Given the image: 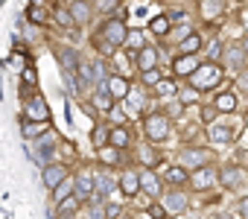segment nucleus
I'll list each match as a JSON object with an SVG mask.
<instances>
[{"label": "nucleus", "mask_w": 248, "mask_h": 219, "mask_svg": "<svg viewBox=\"0 0 248 219\" xmlns=\"http://www.w3.org/2000/svg\"><path fill=\"white\" fill-rule=\"evenodd\" d=\"M126 35H129V27L123 24V18H108L96 32V50L102 56H111L114 50L126 44Z\"/></svg>", "instance_id": "nucleus-1"}, {"label": "nucleus", "mask_w": 248, "mask_h": 219, "mask_svg": "<svg viewBox=\"0 0 248 219\" xmlns=\"http://www.w3.org/2000/svg\"><path fill=\"white\" fill-rule=\"evenodd\" d=\"M222 79H225V67H222L219 62H202V64L196 67V73L190 76V88H193L196 94L213 91V88L222 85Z\"/></svg>", "instance_id": "nucleus-2"}, {"label": "nucleus", "mask_w": 248, "mask_h": 219, "mask_svg": "<svg viewBox=\"0 0 248 219\" xmlns=\"http://www.w3.org/2000/svg\"><path fill=\"white\" fill-rule=\"evenodd\" d=\"M143 135H146V143H164L170 135H172V120L164 114V111H152L143 117Z\"/></svg>", "instance_id": "nucleus-3"}, {"label": "nucleus", "mask_w": 248, "mask_h": 219, "mask_svg": "<svg viewBox=\"0 0 248 219\" xmlns=\"http://www.w3.org/2000/svg\"><path fill=\"white\" fill-rule=\"evenodd\" d=\"M210 161H213V152L207 146H184L178 152V167L187 170V172H196L202 167H210Z\"/></svg>", "instance_id": "nucleus-4"}, {"label": "nucleus", "mask_w": 248, "mask_h": 219, "mask_svg": "<svg viewBox=\"0 0 248 219\" xmlns=\"http://www.w3.org/2000/svg\"><path fill=\"white\" fill-rule=\"evenodd\" d=\"M161 207L167 210L170 219L187 213V210H190V196H187V190H184V187H181V190H175V187L164 190V193H161Z\"/></svg>", "instance_id": "nucleus-5"}, {"label": "nucleus", "mask_w": 248, "mask_h": 219, "mask_svg": "<svg viewBox=\"0 0 248 219\" xmlns=\"http://www.w3.org/2000/svg\"><path fill=\"white\" fill-rule=\"evenodd\" d=\"M24 120L27 123H50V105H47V99L41 96V94H32V96H27V102H24Z\"/></svg>", "instance_id": "nucleus-6"}, {"label": "nucleus", "mask_w": 248, "mask_h": 219, "mask_svg": "<svg viewBox=\"0 0 248 219\" xmlns=\"http://www.w3.org/2000/svg\"><path fill=\"white\" fill-rule=\"evenodd\" d=\"M93 187H96V175H93L91 170L73 175V199H76L79 204H88V202L93 199Z\"/></svg>", "instance_id": "nucleus-7"}, {"label": "nucleus", "mask_w": 248, "mask_h": 219, "mask_svg": "<svg viewBox=\"0 0 248 219\" xmlns=\"http://www.w3.org/2000/svg\"><path fill=\"white\" fill-rule=\"evenodd\" d=\"M216 181L222 187H228V190H239L245 184V170L239 164H225V167L216 170Z\"/></svg>", "instance_id": "nucleus-8"}, {"label": "nucleus", "mask_w": 248, "mask_h": 219, "mask_svg": "<svg viewBox=\"0 0 248 219\" xmlns=\"http://www.w3.org/2000/svg\"><path fill=\"white\" fill-rule=\"evenodd\" d=\"M190 190H196V193H204V190H210L213 184H219L216 181V167L210 164V167H202V170H196V172H190Z\"/></svg>", "instance_id": "nucleus-9"}, {"label": "nucleus", "mask_w": 248, "mask_h": 219, "mask_svg": "<svg viewBox=\"0 0 248 219\" xmlns=\"http://www.w3.org/2000/svg\"><path fill=\"white\" fill-rule=\"evenodd\" d=\"M135 155H138V164H140V170H155V167L164 161V158H161V149H158L155 143H138Z\"/></svg>", "instance_id": "nucleus-10"}, {"label": "nucleus", "mask_w": 248, "mask_h": 219, "mask_svg": "<svg viewBox=\"0 0 248 219\" xmlns=\"http://www.w3.org/2000/svg\"><path fill=\"white\" fill-rule=\"evenodd\" d=\"M67 15H70L73 27H85V24H91V18H93V6L88 3V0H70Z\"/></svg>", "instance_id": "nucleus-11"}, {"label": "nucleus", "mask_w": 248, "mask_h": 219, "mask_svg": "<svg viewBox=\"0 0 248 219\" xmlns=\"http://www.w3.org/2000/svg\"><path fill=\"white\" fill-rule=\"evenodd\" d=\"M245 53H242V47H239V41H233V44H222V59H219V64H231L233 70H245Z\"/></svg>", "instance_id": "nucleus-12"}, {"label": "nucleus", "mask_w": 248, "mask_h": 219, "mask_svg": "<svg viewBox=\"0 0 248 219\" xmlns=\"http://www.w3.org/2000/svg\"><path fill=\"white\" fill-rule=\"evenodd\" d=\"M67 175H70V170H67L64 164H47V167L41 170V181H44V187H47L50 193H53V190L67 178Z\"/></svg>", "instance_id": "nucleus-13"}, {"label": "nucleus", "mask_w": 248, "mask_h": 219, "mask_svg": "<svg viewBox=\"0 0 248 219\" xmlns=\"http://www.w3.org/2000/svg\"><path fill=\"white\" fill-rule=\"evenodd\" d=\"M138 181H140V193H146L149 199H158L164 193V181L155 175V170H140L138 172Z\"/></svg>", "instance_id": "nucleus-14"}, {"label": "nucleus", "mask_w": 248, "mask_h": 219, "mask_svg": "<svg viewBox=\"0 0 248 219\" xmlns=\"http://www.w3.org/2000/svg\"><path fill=\"white\" fill-rule=\"evenodd\" d=\"M102 88L108 91V96H111L114 102H123L132 85H129V79H126V76H117V73H111V76L105 79V85H102Z\"/></svg>", "instance_id": "nucleus-15"}, {"label": "nucleus", "mask_w": 248, "mask_h": 219, "mask_svg": "<svg viewBox=\"0 0 248 219\" xmlns=\"http://www.w3.org/2000/svg\"><path fill=\"white\" fill-rule=\"evenodd\" d=\"M233 129H231V123H210L207 126V141L210 143H216V146H228V143H233Z\"/></svg>", "instance_id": "nucleus-16"}, {"label": "nucleus", "mask_w": 248, "mask_h": 219, "mask_svg": "<svg viewBox=\"0 0 248 219\" xmlns=\"http://www.w3.org/2000/svg\"><path fill=\"white\" fill-rule=\"evenodd\" d=\"M108 146H114V149H120V152L132 149V146H135L132 132H129L126 126H111V129H108Z\"/></svg>", "instance_id": "nucleus-17"}, {"label": "nucleus", "mask_w": 248, "mask_h": 219, "mask_svg": "<svg viewBox=\"0 0 248 219\" xmlns=\"http://www.w3.org/2000/svg\"><path fill=\"white\" fill-rule=\"evenodd\" d=\"M132 62H135V67H138L140 73H146V70H155V67H161V64H158L161 59H158V50H155V47H143L140 53H135V56H132Z\"/></svg>", "instance_id": "nucleus-18"}, {"label": "nucleus", "mask_w": 248, "mask_h": 219, "mask_svg": "<svg viewBox=\"0 0 248 219\" xmlns=\"http://www.w3.org/2000/svg\"><path fill=\"white\" fill-rule=\"evenodd\" d=\"M117 187H120V193H123V196H129V199H135V196L140 193V181H138V172H135V170H126V172L120 175Z\"/></svg>", "instance_id": "nucleus-19"}, {"label": "nucleus", "mask_w": 248, "mask_h": 219, "mask_svg": "<svg viewBox=\"0 0 248 219\" xmlns=\"http://www.w3.org/2000/svg\"><path fill=\"white\" fill-rule=\"evenodd\" d=\"M236 105H239V99H236L233 91H219L216 99H213V108H216V111H222V114H233Z\"/></svg>", "instance_id": "nucleus-20"}, {"label": "nucleus", "mask_w": 248, "mask_h": 219, "mask_svg": "<svg viewBox=\"0 0 248 219\" xmlns=\"http://www.w3.org/2000/svg\"><path fill=\"white\" fill-rule=\"evenodd\" d=\"M199 64H202V62H199L196 56H175V62H172V73H175V76H187V79H190V76L196 73V67H199Z\"/></svg>", "instance_id": "nucleus-21"}, {"label": "nucleus", "mask_w": 248, "mask_h": 219, "mask_svg": "<svg viewBox=\"0 0 248 219\" xmlns=\"http://www.w3.org/2000/svg\"><path fill=\"white\" fill-rule=\"evenodd\" d=\"M164 184H170V187H175V190H181V187H187V181H190V172L187 170H181L178 164L175 167H170L167 172H164V178H161Z\"/></svg>", "instance_id": "nucleus-22"}, {"label": "nucleus", "mask_w": 248, "mask_h": 219, "mask_svg": "<svg viewBox=\"0 0 248 219\" xmlns=\"http://www.w3.org/2000/svg\"><path fill=\"white\" fill-rule=\"evenodd\" d=\"M202 35L199 32H187L184 38H181V44H178V56H196L199 50H202Z\"/></svg>", "instance_id": "nucleus-23"}, {"label": "nucleus", "mask_w": 248, "mask_h": 219, "mask_svg": "<svg viewBox=\"0 0 248 219\" xmlns=\"http://www.w3.org/2000/svg\"><path fill=\"white\" fill-rule=\"evenodd\" d=\"M126 102L132 105V111H135V114L146 117V94H143V88H129Z\"/></svg>", "instance_id": "nucleus-24"}, {"label": "nucleus", "mask_w": 248, "mask_h": 219, "mask_svg": "<svg viewBox=\"0 0 248 219\" xmlns=\"http://www.w3.org/2000/svg\"><path fill=\"white\" fill-rule=\"evenodd\" d=\"M56 56H59L62 67H64L67 73H73V70H76V64L82 62V59L76 56V50H70V47H56Z\"/></svg>", "instance_id": "nucleus-25"}, {"label": "nucleus", "mask_w": 248, "mask_h": 219, "mask_svg": "<svg viewBox=\"0 0 248 219\" xmlns=\"http://www.w3.org/2000/svg\"><path fill=\"white\" fill-rule=\"evenodd\" d=\"M91 105L99 108V111H111V108H114V99L108 96L105 88H93V91H91Z\"/></svg>", "instance_id": "nucleus-26"}, {"label": "nucleus", "mask_w": 248, "mask_h": 219, "mask_svg": "<svg viewBox=\"0 0 248 219\" xmlns=\"http://www.w3.org/2000/svg\"><path fill=\"white\" fill-rule=\"evenodd\" d=\"M96 152H99V164H102V167H117V164L123 161V152L114 149V146H102V149H96Z\"/></svg>", "instance_id": "nucleus-27"}, {"label": "nucleus", "mask_w": 248, "mask_h": 219, "mask_svg": "<svg viewBox=\"0 0 248 219\" xmlns=\"http://www.w3.org/2000/svg\"><path fill=\"white\" fill-rule=\"evenodd\" d=\"M79 210H82V204H79L73 196H67L64 202H59V219H73Z\"/></svg>", "instance_id": "nucleus-28"}, {"label": "nucleus", "mask_w": 248, "mask_h": 219, "mask_svg": "<svg viewBox=\"0 0 248 219\" xmlns=\"http://www.w3.org/2000/svg\"><path fill=\"white\" fill-rule=\"evenodd\" d=\"M149 30H152V35H167L170 30H172V24H170V18L167 15H155V18H149Z\"/></svg>", "instance_id": "nucleus-29"}, {"label": "nucleus", "mask_w": 248, "mask_h": 219, "mask_svg": "<svg viewBox=\"0 0 248 219\" xmlns=\"http://www.w3.org/2000/svg\"><path fill=\"white\" fill-rule=\"evenodd\" d=\"M155 94H158L161 99H175L178 88H175V82H172V79H161V82L155 85Z\"/></svg>", "instance_id": "nucleus-30"}, {"label": "nucleus", "mask_w": 248, "mask_h": 219, "mask_svg": "<svg viewBox=\"0 0 248 219\" xmlns=\"http://www.w3.org/2000/svg\"><path fill=\"white\" fill-rule=\"evenodd\" d=\"M27 18H30V24L44 27V24H47V18H50V12H47L44 6H30V9H27Z\"/></svg>", "instance_id": "nucleus-31"}, {"label": "nucleus", "mask_w": 248, "mask_h": 219, "mask_svg": "<svg viewBox=\"0 0 248 219\" xmlns=\"http://www.w3.org/2000/svg\"><path fill=\"white\" fill-rule=\"evenodd\" d=\"M67 196H73V175H67V178H64V181H62V184L53 190V199H56V204H59V202H64Z\"/></svg>", "instance_id": "nucleus-32"}, {"label": "nucleus", "mask_w": 248, "mask_h": 219, "mask_svg": "<svg viewBox=\"0 0 248 219\" xmlns=\"http://www.w3.org/2000/svg\"><path fill=\"white\" fill-rule=\"evenodd\" d=\"M108 129H111V126H102V123L93 129V138H91V141H93V146H96V149L108 146Z\"/></svg>", "instance_id": "nucleus-33"}, {"label": "nucleus", "mask_w": 248, "mask_h": 219, "mask_svg": "<svg viewBox=\"0 0 248 219\" xmlns=\"http://www.w3.org/2000/svg\"><path fill=\"white\" fill-rule=\"evenodd\" d=\"M82 207H85V219H105L102 202H88V204H82Z\"/></svg>", "instance_id": "nucleus-34"}, {"label": "nucleus", "mask_w": 248, "mask_h": 219, "mask_svg": "<svg viewBox=\"0 0 248 219\" xmlns=\"http://www.w3.org/2000/svg\"><path fill=\"white\" fill-rule=\"evenodd\" d=\"M96 12H102V15H111L117 6H120V0H93V3H91Z\"/></svg>", "instance_id": "nucleus-35"}, {"label": "nucleus", "mask_w": 248, "mask_h": 219, "mask_svg": "<svg viewBox=\"0 0 248 219\" xmlns=\"http://www.w3.org/2000/svg\"><path fill=\"white\" fill-rule=\"evenodd\" d=\"M123 47H132L135 53H140L146 44H143V35H140V32H129V35H126V44H123ZM135 53H132V56H135Z\"/></svg>", "instance_id": "nucleus-36"}, {"label": "nucleus", "mask_w": 248, "mask_h": 219, "mask_svg": "<svg viewBox=\"0 0 248 219\" xmlns=\"http://www.w3.org/2000/svg\"><path fill=\"white\" fill-rule=\"evenodd\" d=\"M102 210H105V219L123 216V204H120V202H102Z\"/></svg>", "instance_id": "nucleus-37"}, {"label": "nucleus", "mask_w": 248, "mask_h": 219, "mask_svg": "<svg viewBox=\"0 0 248 219\" xmlns=\"http://www.w3.org/2000/svg\"><path fill=\"white\" fill-rule=\"evenodd\" d=\"M161 79H164V76H161V67H155V70H146V73H140V82H143V85H152V88H155V85H158Z\"/></svg>", "instance_id": "nucleus-38"}, {"label": "nucleus", "mask_w": 248, "mask_h": 219, "mask_svg": "<svg viewBox=\"0 0 248 219\" xmlns=\"http://www.w3.org/2000/svg\"><path fill=\"white\" fill-rule=\"evenodd\" d=\"M149 216H152V219H170L167 210L161 207V202H152V204H149Z\"/></svg>", "instance_id": "nucleus-39"}, {"label": "nucleus", "mask_w": 248, "mask_h": 219, "mask_svg": "<svg viewBox=\"0 0 248 219\" xmlns=\"http://www.w3.org/2000/svg\"><path fill=\"white\" fill-rule=\"evenodd\" d=\"M236 216H239V219H248V196L239 199V204H236Z\"/></svg>", "instance_id": "nucleus-40"}, {"label": "nucleus", "mask_w": 248, "mask_h": 219, "mask_svg": "<svg viewBox=\"0 0 248 219\" xmlns=\"http://www.w3.org/2000/svg\"><path fill=\"white\" fill-rule=\"evenodd\" d=\"M24 82H27V88H35V70L30 64L24 67Z\"/></svg>", "instance_id": "nucleus-41"}, {"label": "nucleus", "mask_w": 248, "mask_h": 219, "mask_svg": "<svg viewBox=\"0 0 248 219\" xmlns=\"http://www.w3.org/2000/svg\"><path fill=\"white\" fill-rule=\"evenodd\" d=\"M56 18H59V24H62V27H73V21H70L67 9H59V12H56Z\"/></svg>", "instance_id": "nucleus-42"}, {"label": "nucleus", "mask_w": 248, "mask_h": 219, "mask_svg": "<svg viewBox=\"0 0 248 219\" xmlns=\"http://www.w3.org/2000/svg\"><path fill=\"white\" fill-rule=\"evenodd\" d=\"M213 117H216V108H202V120L204 123H213Z\"/></svg>", "instance_id": "nucleus-43"}, {"label": "nucleus", "mask_w": 248, "mask_h": 219, "mask_svg": "<svg viewBox=\"0 0 248 219\" xmlns=\"http://www.w3.org/2000/svg\"><path fill=\"white\" fill-rule=\"evenodd\" d=\"M213 219H236V216L228 213V210H219V213H213Z\"/></svg>", "instance_id": "nucleus-44"}, {"label": "nucleus", "mask_w": 248, "mask_h": 219, "mask_svg": "<svg viewBox=\"0 0 248 219\" xmlns=\"http://www.w3.org/2000/svg\"><path fill=\"white\" fill-rule=\"evenodd\" d=\"M239 47H242V53H245V59H248V35H245V38L239 41Z\"/></svg>", "instance_id": "nucleus-45"}, {"label": "nucleus", "mask_w": 248, "mask_h": 219, "mask_svg": "<svg viewBox=\"0 0 248 219\" xmlns=\"http://www.w3.org/2000/svg\"><path fill=\"white\" fill-rule=\"evenodd\" d=\"M239 82H242V85H248V70H242V76H239ZM245 91H248V88H245Z\"/></svg>", "instance_id": "nucleus-46"}, {"label": "nucleus", "mask_w": 248, "mask_h": 219, "mask_svg": "<svg viewBox=\"0 0 248 219\" xmlns=\"http://www.w3.org/2000/svg\"><path fill=\"white\" fill-rule=\"evenodd\" d=\"M117 219H135V216H129V213H123V216H117Z\"/></svg>", "instance_id": "nucleus-47"}, {"label": "nucleus", "mask_w": 248, "mask_h": 219, "mask_svg": "<svg viewBox=\"0 0 248 219\" xmlns=\"http://www.w3.org/2000/svg\"><path fill=\"white\" fill-rule=\"evenodd\" d=\"M41 3H44V0H32V6H41Z\"/></svg>", "instance_id": "nucleus-48"}, {"label": "nucleus", "mask_w": 248, "mask_h": 219, "mask_svg": "<svg viewBox=\"0 0 248 219\" xmlns=\"http://www.w3.org/2000/svg\"><path fill=\"white\" fill-rule=\"evenodd\" d=\"M233 3H245V0H233Z\"/></svg>", "instance_id": "nucleus-49"}, {"label": "nucleus", "mask_w": 248, "mask_h": 219, "mask_svg": "<svg viewBox=\"0 0 248 219\" xmlns=\"http://www.w3.org/2000/svg\"><path fill=\"white\" fill-rule=\"evenodd\" d=\"M88 3H93V0H88Z\"/></svg>", "instance_id": "nucleus-50"}]
</instances>
